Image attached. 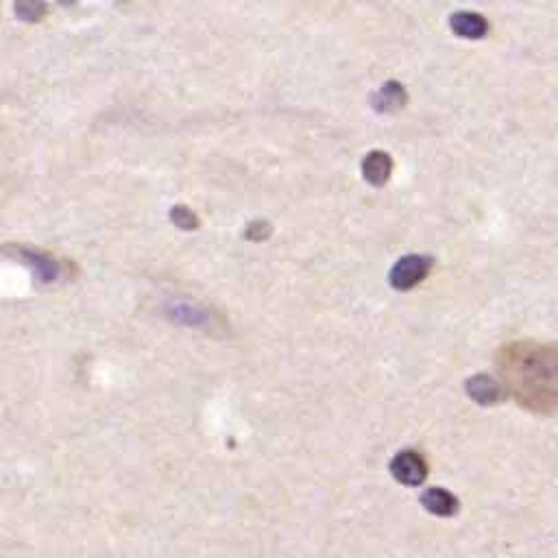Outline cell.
I'll return each mask as SVG.
<instances>
[{
  "label": "cell",
  "instance_id": "6da1fadb",
  "mask_svg": "<svg viewBox=\"0 0 558 558\" xmlns=\"http://www.w3.org/2000/svg\"><path fill=\"white\" fill-rule=\"evenodd\" d=\"M499 373L504 388L534 412L558 410V344L519 340L501 347Z\"/></svg>",
  "mask_w": 558,
  "mask_h": 558
},
{
  "label": "cell",
  "instance_id": "7a4b0ae2",
  "mask_svg": "<svg viewBox=\"0 0 558 558\" xmlns=\"http://www.w3.org/2000/svg\"><path fill=\"white\" fill-rule=\"evenodd\" d=\"M429 270H432V257L410 253L395 262V266L388 272V281L395 290L408 292L416 288L429 275Z\"/></svg>",
  "mask_w": 558,
  "mask_h": 558
},
{
  "label": "cell",
  "instance_id": "9c48e42d",
  "mask_svg": "<svg viewBox=\"0 0 558 558\" xmlns=\"http://www.w3.org/2000/svg\"><path fill=\"white\" fill-rule=\"evenodd\" d=\"M48 13L44 0H15V15L24 22H39Z\"/></svg>",
  "mask_w": 558,
  "mask_h": 558
},
{
  "label": "cell",
  "instance_id": "ba28073f",
  "mask_svg": "<svg viewBox=\"0 0 558 558\" xmlns=\"http://www.w3.org/2000/svg\"><path fill=\"white\" fill-rule=\"evenodd\" d=\"M405 100H408V94H405L403 85L397 83V81H388V83H384V85L377 89V94L373 96V107H375L377 111L390 113V111L401 109V107L405 105Z\"/></svg>",
  "mask_w": 558,
  "mask_h": 558
},
{
  "label": "cell",
  "instance_id": "277c9868",
  "mask_svg": "<svg viewBox=\"0 0 558 558\" xmlns=\"http://www.w3.org/2000/svg\"><path fill=\"white\" fill-rule=\"evenodd\" d=\"M464 390L480 405H497L508 395V390L499 381H495L493 377H488L484 373L469 377L464 381Z\"/></svg>",
  "mask_w": 558,
  "mask_h": 558
},
{
  "label": "cell",
  "instance_id": "3957f363",
  "mask_svg": "<svg viewBox=\"0 0 558 558\" xmlns=\"http://www.w3.org/2000/svg\"><path fill=\"white\" fill-rule=\"evenodd\" d=\"M427 473H429V466L418 451L403 449L390 460V475L403 486H421Z\"/></svg>",
  "mask_w": 558,
  "mask_h": 558
},
{
  "label": "cell",
  "instance_id": "30bf717a",
  "mask_svg": "<svg viewBox=\"0 0 558 558\" xmlns=\"http://www.w3.org/2000/svg\"><path fill=\"white\" fill-rule=\"evenodd\" d=\"M172 222L181 229H194L198 225L196 216L187 207H174L172 209Z\"/></svg>",
  "mask_w": 558,
  "mask_h": 558
},
{
  "label": "cell",
  "instance_id": "52a82bcc",
  "mask_svg": "<svg viewBox=\"0 0 558 558\" xmlns=\"http://www.w3.org/2000/svg\"><path fill=\"white\" fill-rule=\"evenodd\" d=\"M392 174V159L388 153L384 150H371L364 161H362V177L375 185V187H381L388 183Z\"/></svg>",
  "mask_w": 558,
  "mask_h": 558
},
{
  "label": "cell",
  "instance_id": "5b68a950",
  "mask_svg": "<svg viewBox=\"0 0 558 558\" xmlns=\"http://www.w3.org/2000/svg\"><path fill=\"white\" fill-rule=\"evenodd\" d=\"M449 28L462 39H482L488 33V22L475 11H456L449 17Z\"/></svg>",
  "mask_w": 558,
  "mask_h": 558
},
{
  "label": "cell",
  "instance_id": "8992f818",
  "mask_svg": "<svg viewBox=\"0 0 558 558\" xmlns=\"http://www.w3.org/2000/svg\"><path fill=\"white\" fill-rule=\"evenodd\" d=\"M421 506L434 517H453L460 508V501L447 488L432 486L421 495Z\"/></svg>",
  "mask_w": 558,
  "mask_h": 558
}]
</instances>
